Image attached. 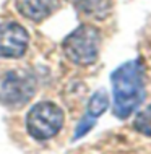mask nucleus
<instances>
[{
	"label": "nucleus",
	"instance_id": "obj_1",
	"mask_svg": "<svg viewBox=\"0 0 151 154\" xmlns=\"http://www.w3.org/2000/svg\"><path fill=\"white\" fill-rule=\"evenodd\" d=\"M114 94V115L117 119L130 117L145 99L143 66L140 60H130L120 65L111 75Z\"/></svg>",
	"mask_w": 151,
	"mask_h": 154
},
{
	"label": "nucleus",
	"instance_id": "obj_2",
	"mask_svg": "<svg viewBox=\"0 0 151 154\" xmlns=\"http://www.w3.org/2000/svg\"><path fill=\"white\" fill-rule=\"evenodd\" d=\"M101 47L99 29L91 24H80L62 42L67 59L75 65H91L98 60Z\"/></svg>",
	"mask_w": 151,
	"mask_h": 154
},
{
	"label": "nucleus",
	"instance_id": "obj_3",
	"mask_svg": "<svg viewBox=\"0 0 151 154\" xmlns=\"http://www.w3.org/2000/svg\"><path fill=\"white\" fill-rule=\"evenodd\" d=\"M64 127V110L52 102H39L26 115V130L34 140H50Z\"/></svg>",
	"mask_w": 151,
	"mask_h": 154
},
{
	"label": "nucleus",
	"instance_id": "obj_4",
	"mask_svg": "<svg viewBox=\"0 0 151 154\" xmlns=\"http://www.w3.org/2000/svg\"><path fill=\"white\" fill-rule=\"evenodd\" d=\"M36 83L28 73L8 72L0 83V102L8 109H20L34 96Z\"/></svg>",
	"mask_w": 151,
	"mask_h": 154
},
{
	"label": "nucleus",
	"instance_id": "obj_5",
	"mask_svg": "<svg viewBox=\"0 0 151 154\" xmlns=\"http://www.w3.org/2000/svg\"><path fill=\"white\" fill-rule=\"evenodd\" d=\"M29 36L20 23L5 21L0 24V57L20 59L28 51Z\"/></svg>",
	"mask_w": 151,
	"mask_h": 154
},
{
	"label": "nucleus",
	"instance_id": "obj_6",
	"mask_svg": "<svg viewBox=\"0 0 151 154\" xmlns=\"http://www.w3.org/2000/svg\"><path fill=\"white\" fill-rule=\"evenodd\" d=\"M15 7L18 13L26 20L39 23L49 18L54 11H57L60 2L58 0H15Z\"/></svg>",
	"mask_w": 151,
	"mask_h": 154
},
{
	"label": "nucleus",
	"instance_id": "obj_7",
	"mask_svg": "<svg viewBox=\"0 0 151 154\" xmlns=\"http://www.w3.org/2000/svg\"><path fill=\"white\" fill-rule=\"evenodd\" d=\"M81 13L91 18H104L109 10L107 0H70Z\"/></svg>",
	"mask_w": 151,
	"mask_h": 154
},
{
	"label": "nucleus",
	"instance_id": "obj_8",
	"mask_svg": "<svg viewBox=\"0 0 151 154\" xmlns=\"http://www.w3.org/2000/svg\"><path fill=\"white\" fill-rule=\"evenodd\" d=\"M109 107V97L106 94V91H98V93L93 94L90 104H88V112H86V117L90 119H98L101 114H104L106 109Z\"/></svg>",
	"mask_w": 151,
	"mask_h": 154
},
{
	"label": "nucleus",
	"instance_id": "obj_9",
	"mask_svg": "<svg viewBox=\"0 0 151 154\" xmlns=\"http://www.w3.org/2000/svg\"><path fill=\"white\" fill-rule=\"evenodd\" d=\"M135 128L138 130V133L145 136H149L151 138V106H148L146 109L140 110L135 119Z\"/></svg>",
	"mask_w": 151,
	"mask_h": 154
}]
</instances>
